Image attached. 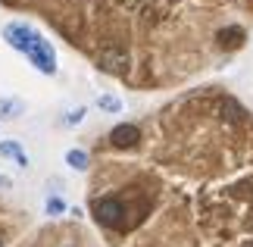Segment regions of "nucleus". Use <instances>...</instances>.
<instances>
[{
    "label": "nucleus",
    "instance_id": "nucleus-8",
    "mask_svg": "<svg viewBox=\"0 0 253 247\" xmlns=\"http://www.w3.org/2000/svg\"><path fill=\"white\" fill-rule=\"evenodd\" d=\"M97 106L106 110V113H122V100L113 97V94H100V97H97Z\"/></svg>",
    "mask_w": 253,
    "mask_h": 247
},
{
    "label": "nucleus",
    "instance_id": "nucleus-12",
    "mask_svg": "<svg viewBox=\"0 0 253 247\" xmlns=\"http://www.w3.org/2000/svg\"><path fill=\"white\" fill-rule=\"evenodd\" d=\"M66 210V203L60 200V197H50V200H47V213H50V216H60Z\"/></svg>",
    "mask_w": 253,
    "mask_h": 247
},
{
    "label": "nucleus",
    "instance_id": "nucleus-9",
    "mask_svg": "<svg viewBox=\"0 0 253 247\" xmlns=\"http://www.w3.org/2000/svg\"><path fill=\"white\" fill-rule=\"evenodd\" d=\"M66 163H69L72 166V169H87V153L84 150H69V153H66Z\"/></svg>",
    "mask_w": 253,
    "mask_h": 247
},
{
    "label": "nucleus",
    "instance_id": "nucleus-2",
    "mask_svg": "<svg viewBox=\"0 0 253 247\" xmlns=\"http://www.w3.org/2000/svg\"><path fill=\"white\" fill-rule=\"evenodd\" d=\"M25 56L35 63L38 72H44V75H53V72H56V53H53L50 41H44L41 35H38L35 41H32V47L25 50Z\"/></svg>",
    "mask_w": 253,
    "mask_h": 247
},
{
    "label": "nucleus",
    "instance_id": "nucleus-3",
    "mask_svg": "<svg viewBox=\"0 0 253 247\" xmlns=\"http://www.w3.org/2000/svg\"><path fill=\"white\" fill-rule=\"evenodd\" d=\"M3 38H6V44L9 47H16V50H28L32 47V41L38 38V32L32 25H25V22H9L6 28H3Z\"/></svg>",
    "mask_w": 253,
    "mask_h": 247
},
{
    "label": "nucleus",
    "instance_id": "nucleus-4",
    "mask_svg": "<svg viewBox=\"0 0 253 247\" xmlns=\"http://www.w3.org/2000/svg\"><path fill=\"white\" fill-rule=\"evenodd\" d=\"M110 141L116 147H134V144L141 141V128L131 125V122H122V125H116L113 132H110Z\"/></svg>",
    "mask_w": 253,
    "mask_h": 247
},
{
    "label": "nucleus",
    "instance_id": "nucleus-11",
    "mask_svg": "<svg viewBox=\"0 0 253 247\" xmlns=\"http://www.w3.org/2000/svg\"><path fill=\"white\" fill-rule=\"evenodd\" d=\"M82 119H84V106H75V110L66 113V119H63V122H66V125H79Z\"/></svg>",
    "mask_w": 253,
    "mask_h": 247
},
{
    "label": "nucleus",
    "instance_id": "nucleus-5",
    "mask_svg": "<svg viewBox=\"0 0 253 247\" xmlns=\"http://www.w3.org/2000/svg\"><path fill=\"white\" fill-rule=\"evenodd\" d=\"M25 113V103L19 97H0V119H19Z\"/></svg>",
    "mask_w": 253,
    "mask_h": 247
},
{
    "label": "nucleus",
    "instance_id": "nucleus-6",
    "mask_svg": "<svg viewBox=\"0 0 253 247\" xmlns=\"http://www.w3.org/2000/svg\"><path fill=\"white\" fill-rule=\"evenodd\" d=\"M219 44L228 47V50H231V47H241V44H244V28H238V25L222 28V32H219Z\"/></svg>",
    "mask_w": 253,
    "mask_h": 247
},
{
    "label": "nucleus",
    "instance_id": "nucleus-10",
    "mask_svg": "<svg viewBox=\"0 0 253 247\" xmlns=\"http://www.w3.org/2000/svg\"><path fill=\"white\" fill-rule=\"evenodd\" d=\"M103 69H110V72H113V69L122 72V69H125V56L122 53H103Z\"/></svg>",
    "mask_w": 253,
    "mask_h": 247
},
{
    "label": "nucleus",
    "instance_id": "nucleus-1",
    "mask_svg": "<svg viewBox=\"0 0 253 247\" xmlns=\"http://www.w3.org/2000/svg\"><path fill=\"white\" fill-rule=\"evenodd\" d=\"M94 216L103 225H110V229H125V216H128V210H125V203L119 200V197H103V200L94 203Z\"/></svg>",
    "mask_w": 253,
    "mask_h": 247
},
{
    "label": "nucleus",
    "instance_id": "nucleus-13",
    "mask_svg": "<svg viewBox=\"0 0 253 247\" xmlns=\"http://www.w3.org/2000/svg\"><path fill=\"white\" fill-rule=\"evenodd\" d=\"M9 185H13V182H9L6 175H0V188H9Z\"/></svg>",
    "mask_w": 253,
    "mask_h": 247
},
{
    "label": "nucleus",
    "instance_id": "nucleus-7",
    "mask_svg": "<svg viewBox=\"0 0 253 247\" xmlns=\"http://www.w3.org/2000/svg\"><path fill=\"white\" fill-rule=\"evenodd\" d=\"M0 156H13V160L22 166V169L28 166V153L19 147V141H0Z\"/></svg>",
    "mask_w": 253,
    "mask_h": 247
}]
</instances>
